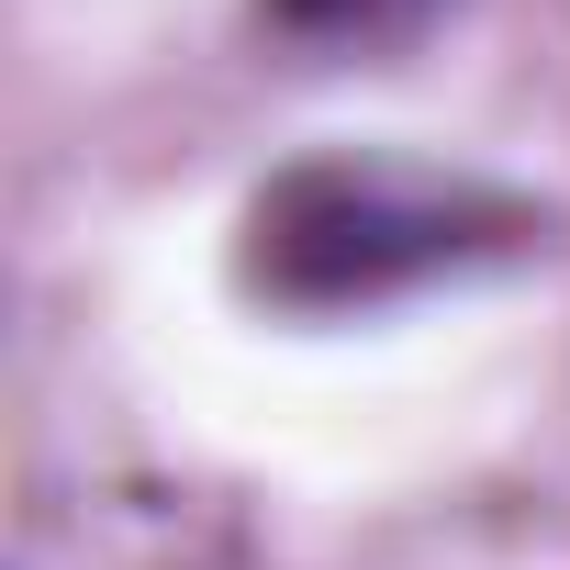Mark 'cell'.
I'll return each instance as SVG.
<instances>
[{"label": "cell", "mask_w": 570, "mask_h": 570, "mask_svg": "<svg viewBox=\"0 0 570 570\" xmlns=\"http://www.w3.org/2000/svg\"><path fill=\"white\" fill-rule=\"evenodd\" d=\"M537 235H548V213L503 179L336 146V157H292V168L257 179V202L235 224V292L268 314L336 325V314L414 303L436 279L503 268Z\"/></svg>", "instance_id": "cell-1"}, {"label": "cell", "mask_w": 570, "mask_h": 570, "mask_svg": "<svg viewBox=\"0 0 570 570\" xmlns=\"http://www.w3.org/2000/svg\"><path fill=\"white\" fill-rule=\"evenodd\" d=\"M448 0H257V23L303 57H381V46H414Z\"/></svg>", "instance_id": "cell-2"}]
</instances>
